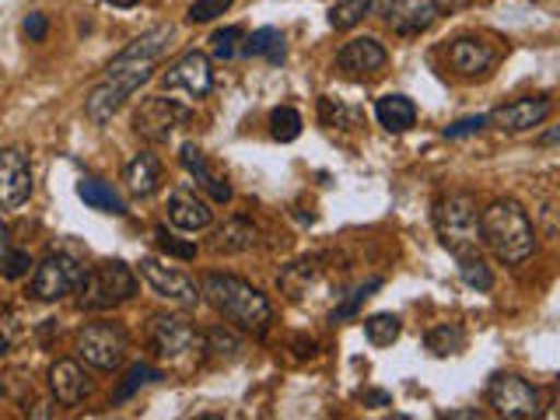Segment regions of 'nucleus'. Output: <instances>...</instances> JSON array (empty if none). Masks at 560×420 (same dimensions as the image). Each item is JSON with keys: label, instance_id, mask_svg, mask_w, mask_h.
<instances>
[{"label": "nucleus", "instance_id": "obj_39", "mask_svg": "<svg viewBox=\"0 0 560 420\" xmlns=\"http://www.w3.org/2000/svg\"><path fill=\"white\" fill-rule=\"evenodd\" d=\"M487 127V119L483 116H469V119H459V122H452V127H445V137L455 140V137H469V133H477Z\"/></svg>", "mask_w": 560, "mask_h": 420}, {"label": "nucleus", "instance_id": "obj_7", "mask_svg": "<svg viewBox=\"0 0 560 420\" xmlns=\"http://www.w3.org/2000/svg\"><path fill=\"white\" fill-rule=\"evenodd\" d=\"M487 402L494 407L498 417H508V420H529L542 413L539 389H533L525 378L508 375V372H498L487 382Z\"/></svg>", "mask_w": 560, "mask_h": 420}, {"label": "nucleus", "instance_id": "obj_40", "mask_svg": "<svg viewBox=\"0 0 560 420\" xmlns=\"http://www.w3.org/2000/svg\"><path fill=\"white\" fill-rule=\"evenodd\" d=\"M22 28H25V35H28L32 43H43L46 32H49V22H46V14H28Z\"/></svg>", "mask_w": 560, "mask_h": 420}, {"label": "nucleus", "instance_id": "obj_18", "mask_svg": "<svg viewBox=\"0 0 560 420\" xmlns=\"http://www.w3.org/2000/svg\"><path fill=\"white\" fill-rule=\"evenodd\" d=\"M49 389H52V396H57V402H63V407H78V402H84L88 393H92V378H88L81 361L63 358L49 368Z\"/></svg>", "mask_w": 560, "mask_h": 420}, {"label": "nucleus", "instance_id": "obj_9", "mask_svg": "<svg viewBox=\"0 0 560 420\" xmlns=\"http://www.w3.org/2000/svg\"><path fill=\"white\" fill-rule=\"evenodd\" d=\"M186 122H189L186 105L162 98V95L144 98L140 102V109L133 113V130L144 140H151V144H162V140H168L175 130L186 127Z\"/></svg>", "mask_w": 560, "mask_h": 420}, {"label": "nucleus", "instance_id": "obj_4", "mask_svg": "<svg viewBox=\"0 0 560 420\" xmlns=\"http://www.w3.org/2000/svg\"><path fill=\"white\" fill-rule=\"evenodd\" d=\"M154 74V63H109V70H105V78L88 92L84 98V113L92 122H109L122 105H127V98L137 92L140 84H148Z\"/></svg>", "mask_w": 560, "mask_h": 420}, {"label": "nucleus", "instance_id": "obj_3", "mask_svg": "<svg viewBox=\"0 0 560 420\" xmlns=\"http://www.w3.org/2000/svg\"><path fill=\"white\" fill-rule=\"evenodd\" d=\"M434 232H438V242H442L455 259L477 253L480 249V207H477V197L466 192V189L438 197L434 200Z\"/></svg>", "mask_w": 560, "mask_h": 420}, {"label": "nucleus", "instance_id": "obj_46", "mask_svg": "<svg viewBox=\"0 0 560 420\" xmlns=\"http://www.w3.org/2000/svg\"><path fill=\"white\" fill-rule=\"evenodd\" d=\"M0 354H4V343H0Z\"/></svg>", "mask_w": 560, "mask_h": 420}, {"label": "nucleus", "instance_id": "obj_19", "mask_svg": "<svg viewBox=\"0 0 560 420\" xmlns=\"http://www.w3.org/2000/svg\"><path fill=\"white\" fill-rule=\"evenodd\" d=\"M168 221L183 232H203V228L214 224V210L207 200H200L197 192L189 189H172L168 197Z\"/></svg>", "mask_w": 560, "mask_h": 420}, {"label": "nucleus", "instance_id": "obj_15", "mask_svg": "<svg viewBox=\"0 0 560 420\" xmlns=\"http://www.w3.org/2000/svg\"><path fill=\"white\" fill-rule=\"evenodd\" d=\"M165 88H179V92L192 95V98H203L210 88H214V70H210V57L200 49H189L183 52L179 60H175L168 70H165Z\"/></svg>", "mask_w": 560, "mask_h": 420}, {"label": "nucleus", "instance_id": "obj_26", "mask_svg": "<svg viewBox=\"0 0 560 420\" xmlns=\"http://www.w3.org/2000/svg\"><path fill=\"white\" fill-rule=\"evenodd\" d=\"M242 52L245 57H267L270 63H284L288 57V46H284V32L280 28H256L249 39L242 43Z\"/></svg>", "mask_w": 560, "mask_h": 420}, {"label": "nucleus", "instance_id": "obj_36", "mask_svg": "<svg viewBox=\"0 0 560 420\" xmlns=\"http://www.w3.org/2000/svg\"><path fill=\"white\" fill-rule=\"evenodd\" d=\"M228 8H232V0H197V4H189V22L192 25H207L221 18Z\"/></svg>", "mask_w": 560, "mask_h": 420}, {"label": "nucleus", "instance_id": "obj_29", "mask_svg": "<svg viewBox=\"0 0 560 420\" xmlns=\"http://www.w3.org/2000/svg\"><path fill=\"white\" fill-rule=\"evenodd\" d=\"M302 113L291 109V105H280V109L270 113V133L280 140V144H291V140L302 137Z\"/></svg>", "mask_w": 560, "mask_h": 420}, {"label": "nucleus", "instance_id": "obj_45", "mask_svg": "<svg viewBox=\"0 0 560 420\" xmlns=\"http://www.w3.org/2000/svg\"><path fill=\"white\" fill-rule=\"evenodd\" d=\"M105 4H113V8H137L140 0H105Z\"/></svg>", "mask_w": 560, "mask_h": 420}, {"label": "nucleus", "instance_id": "obj_16", "mask_svg": "<svg viewBox=\"0 0 560 420\" xmlns=\"http://www.w3.org/2000/svg\"><path fill=\"white\" fill-rule=\"evenodd\" d=\"M28 197H32L28 158L18 148L0 151V210H18Z\"/></svg>", "mask_w": 560, "mask_h": 420}, {"label": "nucleus", "instance_id": "obj_28", "mask_svg": "<svg viewBox=\"0 0 560 420\" xmlns=\"http://www.w3.org/2000/svg\"><path fill=\"white\" fill-rule=\"evenodd\" d=\"M399 332H402V323H399V315H393V312H375V315H368V319H364V337L372 347L396 343Z\"/></svg>", "mask_w": 560, "mask_h": 420}, {"label": "nucleus", "instance_id": "obj_5", "mask_svg": "<svg viewBox=\"0 0 560 420\" xmlns=\"http://www.w3.org/2000/svg\"><path fill=\"white\" fill-rule=\"evenodd\" d=\"M78 291H81V308H92V312L116 308L137 294V273L127 262L109 259V262H98L95 270H84Z\"/></svg>", "mask_w": 560, "mask_h": 420}, {"label": "nucleus", "instance_id": "obj_43", "mask_svg": "<svg viewBox=\"0 0 560 420\" xmlns=\"http://www.w3.org/2000/svg\"><path fill=\"white\" fill-rule=\"evenodd\" d=\"M364 399L368 402H378V407H385V402H389V396H385V393H368Z\"/></svg>", "mask_w": 560, "mask_h": 420}, {"label": "nucleus", "instance_id": "obj_33", "mask_svg": "<svg viewBox=\"0 0 560 420\" xmlns=\"http://www.w3.org/2000/svg\"><path fill=\"white\" fill-rule=\"evenodd\" d=\"M242 39H245L242 28H238V25H228V28H221V32L210 35V52H214L218 60H232L235 52L242 49V46H238Z\"/></svg>", "mask_w": 560, "mask_h": 420}, {"label": "nucleus", "instance_id": "obj_1", "mask_svg": "<svg viewBox=\"0 0 560 420\" xmlns=\"http://www.w3.org/2000/svg\"><path fill=\"white\" fill-rule=\"evenodd\" d=\"M200 298H207L218 315H224L242 332H253V337H262L273 323V308L267 302V294L235 273H207L200 284Z\"/></svg>", "mask_w": 560, "mask_h": 420}, {"label": "nucleus", "instance_id": "obj_6", "mask_svg": "<svg viewBox=\"0 0 560 420\" xmlns=\"http://www.w3.org/2000/svg\"><path fill=\"white\" fill-rule=\"evenodd\" d=\"M127 350H130V340L122 326L116 323H88L81 332H78V358L84 364L98 368V372H116L127 361Z\"/></svg>", "mask_w": 560, "mask_h": 420}, {"label": "nucleus", "instance_id": "obj_23", "mask_svg": "<svg viewBox=\"0 0 560 420\" xmlns=\"http://www.w3.org/2000/svg\"><path fill=\"white\" fill-rule=\"evenodd\" d=\"M168 43H172V28L168 25L151 28L144 35H137V39L127 49H122V52H116L113 63H154L168 49Z\"/></svg>", "mask_w": 560, "mask_h": 420}, {"label": "nucleus", "instance_id": "obj_22", "mask_svg": "<svg viewBox=\"0 0 560 420\" xmlns=\"http://www.w3.org/2000/svg\"><path fill=\"white\" fill-rule=\"evenodd\" d=\"M214 253H249L259 245V228L249 218H228L214 235H210Z\"/></svg>", "mask_w": 560, "mask_h": 420}, {"label": "nucleus", "instance_id": "obj_21", "mask_svg": "<svg viewBox=\"0 0 560 420\" xmlns=\"http://www.w3.org/2000/svg\"><path fill=\"white\" fill-rule=\"evenodd\" d=\"M179 162H183V168L189 172V179H197V186L207 189L218 203H228V200H232V186H228V183L221 179V175L207 165V158H203V151H200L197 144H183V148H179Z\"/></svg>", "mask_w": 560, "mask_h": 420}, {"label": "nucleus", "instance_id": "obj_8", "mask_svg": "<svg viewBox=\"0 0 560 420\" xmlns=\"http://www.w3.org/2000/svg\"><path fill=\"white\" fill-rule=\"evenodd\" d=\"M84 280V267L67 253H49L32 273V298L39 302H60V298L74 294Z\"/></svg>", "mask_w": 560, "mask_h": 420}, {"label": "nucleus", "instance_id": "obj_41", "mask_svg": "<svg viewBox=\"0 0 560 420\" xmlns=\"http://www.w3.org/2000/svg\"><path fill=\"white\" fill-rule=\"evenodd\" d=\"M8 253H11V235H8V224L0 221V267H4Z\"/></svg>", "mask_w": 560, "mask_h": 420}, {"label": "nucleus", "instance_id": "obj_34", "mask_svg": "<svg viewBox=\"0 0 560 420\" xmlns=\"http://www.w3.org/2000/svg\"><path fill=\"white\" fill-rule=\"evenodd\" d=\"M162 378V372H158V368H151V364H133L130 372H127V382L119 385V393H116V402L119 399H130L140 385H151V382H158Z\"/></svg>", "mask_w": 560, "mask_h": 420}, {"label": "nucleus", "instance_id": "obj_37", "mask_svg": "<svg viewBox=\"0 0 560 420\" xmlns=\"http://www.w3.org/2000/svg\"><path fill=\"white\" fill-rule=\"evenodd\" d=\"M154 242H158V249L168 253V256H179V259H197V245H192V242H179L175 235H168L165 228H158V232H154Z\"/></svg>", "mask_w": 560, "mask_h": 420}, {"label": "nucleus", "instance_id": "obj_13", "mask_svg": "<svg viewBox=\"0 0 560 420\" xmlns=\"http://www.w3.org/2000/svg\"><path fill=\"white\" fill-rule=\"evenodd\" d=\"M385 63H389V52H385V46L372 39V35H358V39L343 43L337 52V70L350 81L375 78L378 70H385Z\"/></svg>", "mask_w": 560, "mask_h": 420}, {"label": "nucleus", "instance_id": "obj_35", "mask_svg": "<svg viewBox=\"0 0 560 420\" xmlns=\"http://www.w3.org/2000/svg\"><path fill=\"white\" fill-rule=\"evenodd\" d=\"M382 288V277H372V280H368V284H361L354 294H350L347 298V302L343 305H337V308H332V315H329V319L332 323H340V319H347V315H354L361 305H364V298H372V291H378Z\"/></svg>", "mask_w": 560, "mask_h": 420}, {"label": "nucleus", "instance_id": "obj_27", "mask_svg": "<svg viewBox=\"0 0 560 420\" xmlns=\"http://www.w3.org/2000/svg\"><path fill=\"white\" fill-rule=\"evenodd\" d=\"M375 0H332L329 8V25L337 32H350L354 25H361L368 14H372Z\"/></svg>", "mask_w": 560, "mask_h": 420}, {"label": "nucleus", "instance_id": "obj_11", "mask_svg": "<svg viewBox=\"0 0 560 420\" xmlns=\"http://www.w3.org/2000/svg\"><path fill=\"white\" fill-rule=\"evenodd\" d=\"M140 277L148 280V288L158 294V298H165V302L172 305H197L200 302V288H197V280L186 277L183 270H175V267H165L162 259H140Z\"/></svg>", "mask_w": 560, "mask_h": 420}, {"label": "nucleus", "instance_id": "obj_31", "mask_svg": "<svg viewBox=\"0 0 560 420\" xmlns=\"http://www.w3.org/2000/svg\"><path fill=\"white\" fill-rule=\"evenodd\" d=\"M459 277H463V284L472 288V291H490V288H494V273H490V267L477 253L459 259Z\"/></svg>", "mask_w": 560, "mask_h": 420}, {"label": "nucleus", "instance_id": "obj_14", "mask_svg": "<svg viewBox=\"0 0 560 420\" xmlns=\"http://www.w3.org/2000/svg\"><path fill=\"white\" fill-rule=\"evenodd\" d=\"M148 337H151L154 354L168 358V361L189 354V350H197V343L203 340L200 332L183 319V315H154Z\"/></svg>", "mask_w": 560, "mask_h": 420}, {"label": "nucleus", "instance_id": "obj_2", "mask_svg": "<svg viewBox=\"0 0 560 420\" xmlns=\"http://www.w3.org/2000/svg\"><path fill=\"white\" fill-rule=\"evenodd\" d=\"M480 245H487L501 262L518 267L536 253V228L529 210L518 200H494L480 210Z\"/></svg>", "mask_w": 560, "mask_h": 420}, {"label": "nucleus", "instance_id": "obj_32", "mask_svg": "<svg viewBox=\"0 0 560 420\" xmlns=\"http://www.w3.org/2000/svg\"><path fill=\"white\" fill-rule=\"evenodd\" d=\"M200 343L218 358H238V350H242V340L228 329H207Z\"/></svg>", "mask_w": 560, "mask_h": 420}, {"label": "nucleus", "instance_id": "obj_30", "mask_svg": "<svg viewBox=\"0 0 560 420\" xmlns=\"http://www.w3.org/2000/svg\"><path fill=\"white\" fill-rule=\"evenodd\" d=\"M466 347V332L459 326H438L428 332V350L438 358H448V354H459Z\"/></svg>", "mask_w": 560, "mask_h": 420}, {"label": "nucleus", "instance_id": "obj_20", "mask_svg": "<svg viewBox=\"0 0 560 420\" xmlns=\"http://www.w3.org/2000/svg\"><path fill=\"white\" fill-rule=\"evenodd\" d=\"M122 183H127V189L140 200L154 197V192L162 189V162H158V154H151V151L133 154L127 168H122Z\"/></svg>", "mask_w": 560, "mask_h": 420}, {"label": "nucleus", "instance_id": "obj_44", "mask_svg": "<svg viewBox=\"0 0 560 420\" xmlns=\"http://www.w3.org/2000/svg\"><path fill=\"white\" fill-rule=\"evenodd\" d=\"M445 417H452V420H455V417H477V420H480V410H448Z\"/></svg>", "mask_w": 560, "mask_h": 420}, {"label": "nucleus", "instance_id": "obj_42", "mask_svg": "<svg viewBox=\"0 0 560 420\" xmlns=\"http://www.w3.org/2000/svg\"><path fill=\"white\" fill-rule=\"evenodd\" d=\"M434 4H438V11H463L472 4V0H434Z\"/></svg>", "mask_w": 560, "mask_h": 420}, {"label": "nucleus", "instance_id": "obj_38", "mask_svg": "<svg viewBox=\"0 0 560 420\" xmlns=\"http://www.w3.org/2000/svg\"><path fill=\"white\" fill-rule=\"evenodd\" d=\"M28 267H32V256L28 253H22V249H11L8 253V259H4V277H11V280H18V277H25L28 273Z\"/></svg>", "mask_w": 560, "mask_h": 420}, {"label": "nucleus", "instance_id": "obj_17", "mask_svg": "<svg viewBox=\"0 0 560 420\" xmlns=\"http://www.w3.org/2000/svg\"><path fill=\"white\" fill-rule=\"evenodd\" d=\"M438 4L434 0H389L385 8V25L396 35H420L438 22Z\"/></svg>", "mask_w": 560, "mask_h": 420}, {"label": "nucleus", "instance_id": "obj_25", "mask_svg": "<svg viewBox=\"0 0 560 420\" xmlns=\"http://www.w3.org/2000/svg\"><path fill=\"white\" fill-rule=\"evenodd\" d=\"M78 197L92 210H102V214H116V218L127 214V200H122L119 192L109 183H102V179H81L78 183Z\"/></svg>", "mask_w": 560, "mask_h": 420}, {"label": "nucleus", "instance_id": "obj_10", "mask_svg": "<svg viewBox=\"0 0 560 420\" xmlns=\"http://www.w3.org/2000/svg\"><path fill=\"white\" fill-rule=\"evenodd\" d=\"M550 113H553V102L547 95H525V98H512L498 105V109L483 119H487V127H494L501 133H529Z\"/></svg>", "mask_w": 560, "mask_h": 420}, {"label": "nucleus", "instance_id": "obj_24", "mask_svg": "<svg viewBox=\"0 0 560 420\" xmlns=\"http://www.w3.org/2000/svg\"><path fill=\"white\" fill-rule=\"evenodd\" d=\"M375 119L389 133H407L417 122V105L407 95H382L375 102Z\"/></svg>", "mask_w": 560, "mask_h": 420}, {"label": "nucleus", "instance_id": "obj_12", "mask_svg": "<svg viewBox=\"0 0 560 420\" xmlns=\"http://www.w3.org/2000/svg\"><path fill=\"white\" fill-rule=\"evenodd\" d=\"M498 60H501V49L494 43L480 39V35H459V39H452L448 46V67L469 81L487 78L490 70L498 67Z\"/></svg>", "mask_w": 560, "mask_h": 420}]
</instances>
